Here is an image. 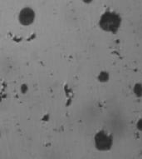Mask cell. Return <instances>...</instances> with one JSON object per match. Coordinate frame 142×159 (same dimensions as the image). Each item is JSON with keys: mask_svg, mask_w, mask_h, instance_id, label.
I'll return each instance as SVG.
<instances>
[{"mask_svg": "<svg viewBox=\"0 0 142 159\" xmlns=\"http://www.w3.org/2000/svg\"><path fill=\"white\" fill-rule=\"evenodd\" d=\"M122 23V18L117 13L114 12H106L101 16L98 25L102 31L115 34L121 29Z\"/></svg>", "mask_w": 142, "mask_h": 159, "instance_id": "obj_1", "label": "cell"}, {"mask_svg": "<svg viewBox=\"0 0 142 159\" xmlns=\"http://www.w3.org/2000/svg\"><path fill=\"white\" fill-rule=\"evenodd\" d=\"M132 92L136 98H141L142 97V84L141 83H136L134 84Z\"/></svg>", "mask_w": 142, "mask_h": 159, "instance_id": "obj_5", "label": "cell"}, {"mask_svg": "<svg viewBox=\"0 0 142 159\" xmlns=\"http://www.w3.org/2000/svg\"><path fill=\"white\" fill-rule=\"evenodd\" d=\"M36 12L31 7H24L18 14V23L23 27H29L34 24L36 20Z\"/></svg>", "mask_w": 142, "mask_h": 159, "instance_id": "obj_3", "label": "cell"}, {"mask_svg": "<svg viewBox=\"0 0 142 159\" xmlns=\"http://www.w3.org/2000/svg\"><path fill=\"white\" fill-rule=\"evenodd\" d=\"M83 1H84L86 3H91V2L92 0H83Z\"/></svg>", "mask_w": 142, "mask_h": 159, "instance_id": "obj_8", "label": "cell"}, {"mask_svg": "<svg viewBox=\"0 0 142 159\" xmlns=\"http://www.w3.org/2000/svg\"><path fill=\"white\" fill-rule=\"evenodd\" d=\"M113 137L105 130H100L94 136V145L97 150L106 152L113 146Z\"/></svg>", "mask_w": 142, "mask_h": 159, "instance_id": "obj_2", "label": "cell"}, {"mask_svg": "<svg viewBox=\"0 0 142 159\" xmlns=\"http://www.w3.org/2000/svg\"><path fill=\"white\" fill-rule=\"evenodd\" d=\"M96 79L101 84H106L110 80V73L107 71H101L96 76Z\"/></svg>", "mask_w": 142, "mask_h": 159, "instance_id": "obj_4", "label": "cell"}, {"mask_svg": "<svg viewBox=\"0 0 142 159\" xmlns=\"http://www.w3.org/2000/svg\"><path fill=\"white\" fill-rule=\"evenodd\" d=\"M135 126H136V128L138 130L140 131V132H142V118H140V119H138V121L136 122V124H135Z\"/></svg>", "mask_w": 142, "mask_h": 159, "instance_id": "obj_7", "label": "cell"}, {"mask_svg": "<svg viewBox=\"0 0 142 159\" xmlns=\"http://www.w3.org/2000/svg\"><path fill=\"white\" fill-rule=\"evenodd\" d=\"M0 138H1V132H0Z\"/></svg>", "mask_w": 142, "mask_h": 159, "instance_id": "obj_9", "label": "cell"}, {"mask_svg": "<svg viewBox=\"0 0 142 159\" xmlns=\"http://www.w3.org/2000/svg\"><path fill=\"white\" fill-rule=\"evenodd\" d=\"M19 91H20L21 93L23 94V95H25L26 93H28L29 91V85L27 84H23L20 86V88H19Z\"/></svg>", "mask_w": 142, "mask_h": 159, "instance_id": "obj_6", "label": "cell"}]
</instances>
